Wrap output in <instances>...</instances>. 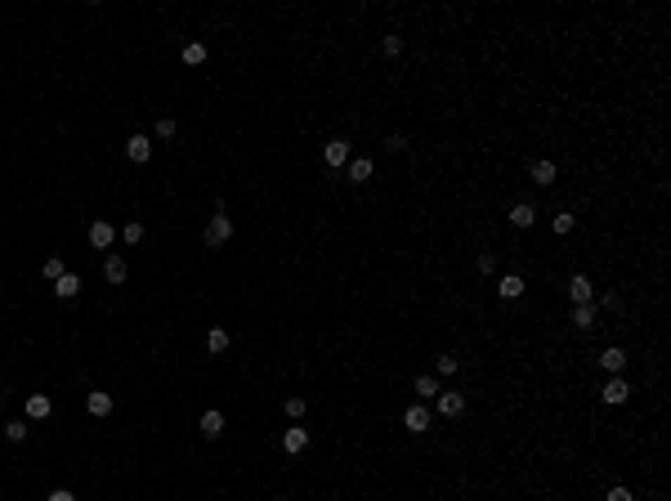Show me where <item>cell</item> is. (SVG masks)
<instances>
[{
  "mask_svg": "<svg viewBox=\"0 0 671 501\" xmlns=\"http://www.w3.org/2000/svg\"><path fill=\"white\" fill-rule=\"evenodd\" d=\"M126 278H130V264L121 260V255H108V260H103V282L126 287Z\"/></svg>",
  "mask_w": 671,
  "mask_h": 501,
  "instance_id": "19",
  "label": "cell"
},
{
  "mask_svg": "<svg viewBox=\"0 0 671 501\" xmlns=\"http://www.w3.org/2000/svg\"><path fill=\"white\" fill-rule=\"evenodd\" d=\"M434 372H438V376H457V372H461V358H457V353H438V358H434Z\"/></svg>",
  "mask_w": 671,
  "mask_h": 501,
  "instance_id": "27",
  "label": "cell"
},
{
  "mask_svg": "<svg viewBox=\"0 0 671 501\" xmlns=\"http://www.w3.org/2000/svg\"><path fill=\"white\" fill-rule=\"evenodd\" d=\"M595 309H622V296H618V291H604V296H600V304H595Z\"/></svg>",
  "mask_w": 671,
  "mask_h": 501,
  "instance_id": "34",
  "label": "cell"
},
{
  "mask_svg": "<svg viewBox=\"0 0 671 501\" xmlns=\"http://www.w3.org/2000/svg\"><path fill=\"white\" fill-rule=\"evenodd\" d=\"M381 50H385L389 58L403 54V36H398V32H385V36H381Z\"/></svg>",
  "mask_w": 671,
  "mask_h": 501,
  "instance_id": "31",
  "label": "cell"
},
{
  "mask_svg": "<svg viewBox=\"0 0 671 501\" xmlns=\"http://www.w3.org/2000/svg\"><path fill=\"white\" fill-rule=\"evenodd\" d=\"M67 273V264H63V255H45V264H41V278L45 282H58V278Z\"/></svg>",
  "mask_w": 671,
  "mask_h": 501,
  "instance_id": "26",
  "label": "cell"
},
{
  "mask_svg": "<svg viewBox=\"0 0 671 501\" xmlns=\"http://www.w3.org/2000/svg\"><path fill=\"white\" fill-rule=\"evenodd\" d=\"M631 363V353L622 349V345H604L600 353H595V367L600 372H608V376H622V367Z\"/></svg>",
  "mask_w": 671,
  "mask_h": 501,
  "instance_id": "5",
  "label": "cell"
},
{
  "mask_svg": "<svg viewBox=\"0 0 671 501\" xmlns=\"http://www.w3.org/2000/svg\"><path fill=\"white\" fill-rule=\"evenodd\" d=\"M412 389H417L421 403H434L438 394H443V381H438V376H430V372H421L417 381H412Z\"/></svg>",
  "mask_w": 671,
  "mask_h": 501,
  "instance_id": "16",
  "label": "cell"
},
{
  "mask_svg": "<svg viewBox=\"0 0 671 501\" xmlns=\"http://www.w3.org/2000/svg\"><path fill=\"white\" fill-rule=\"evenodd\" d=\"M206 54H211V50H206V41H188L184 50H179V58H184V67H202V63H206Z\"/></svg>",
  "mask_w": 671,
  "mask_h": 501,
  "instance_id": "22",
  "label": "cell"
},
{
  "mask_svg": "<svg viewBox=\"0 0 671 501\" xmlns=\"http://www.w3.org/2000/svg\"><path fill=\"white\" fill-rule=\"evenodd\" d=\"M564 291H568V300H573V304H591V300H595V282H591L587 273H568Z\"/></svg>",
  "mask_w": 671,
  "mask_h": 501,
  "instance_id": "9",
  "label": "cell"
},
{
  "mask_svg": "<svg viewBox=\"0 0 671 501\" xmlns=\"http://www.w3.org/2000/svg\"><path fill=\"white\" fill-rule=\"evenodd\" d=\"M604 501H636V493H631V488H622V483H613L604 493Z\"/></svg>",
  "mask_w": 671,
  "mask_h": 501,
  "instance_id": "32",
  "label": "cell"
},
{
  "mask_svg": "<svg viewBox=\"0 0 671 501\" xmlns=\"http://www.w3.org/2000/svg\"><path fill=\"white\" fill-rule=\"evenodd\" d=\"M323 166L332 170V175H336V170H345L349 166V139H327L323 143Z\"/></svg>",
  "mask_w": 671,
  "mask_h": 501,
  "instance_id": "7",
  "label": "cell"
},
{
  "mask_svg": "<svg viewBox=\"0 0 671 501\" xmlns=\"http://www.w3.org/2000/svg\"><path fill=\"white\" fill-rule=\"evenodd\" d=\"M112 242H117V228L108 224V219H94V224H90V247L94 251H108Z\"/></svg>",
  "mask_w": 671,
  "mask_h": 501,
  "instance_id": "18",
  "label": "cell"
},
{
  "mask_svg": "<svg viewBox=\"0 0 671 501\" xmlns=\"http://www.w3.org/2000/svg\"><path fill=\"white\" fill-rule=\"evenodd\" d=\"M474 273H479V278H493V273H497V251H488V247L474 251Z\"/></svg>",
  "mask_w": 671,
  "mask_h": 501,
  "instance_id": "23",
  "label": "cell"
},
{
  "mask_svg": "<svg viewBox=\"0 0 671 501\" xmlns=\"http://www.w3.org/2000/svg\"><path fill=\"white\" fill-rule=\"evenodd\" d=\"M202 434H206V438H219V434H224V412H215V408L202 412Z\"/></svg>",
  "mask_w": 671,
  "mask_h": 501,
  "instance_id": "25",
  "label": "cell"
},
{
  "mask_svg": "<svg viewBox=\"0 0 671 501\" xmlns=\"http://www.w3.org/2000/svg\"><path fill=\"white\" fill-rule=\"evenodd\" d=\"M506 224L515 228V233H528V228H537V206H533V202H510Z\"/></svg>",
  "mask_w": 671,
  "mask_h": 501,
  "instance_id": "6",
  "label": "cell"
},
{
  "mask_svg": "<svg viewBox=\"0 0 671 501\" xmlns=\"http://www.w3.org/2000/svg\"><path fill=\"white\" fill-rule=\"evenodd\" d=\"M228 345H233V340H228L224 327H211V332H206V349H211L215 358H219V353H228Z\"/></svg>",
  "mask_w": 671,
  "mask_h": 501,
  "instance_id": "24",
  "label": "cell"
},
{
  "mask_svg": "<svg viewBox=\"0 0 671 501\" xmlns=\"http://www.w3.org/2000/svg\"><path fill=\"white\" fill-rule=\"evenodd\" d=\"M493 287H497V300H506V304H515V300H523V296H528V278H523V273H515V268H510V273H502Z\"/></svg>",
  "mask_w": 671,
  "mask_h": 501,
  "instance_id": "1",
  "label": "cell"
},
{
  "mask_svg": "<svg viewBox=\"0 0 671 501\" xmlns=\"http://www.w3.org/2000/svg\"><path fill=\"white\" fill-rule=\"evenodd\" d=\"M372 175H376V162H372V157H349L345 179H353V184H367Z\"/></svg>",
  "mask_w": 671,
  "mask_h": 501,
  "instance_id": "17",
  "label": "cell"
},
{
  "mask_svg": "<svg viewBox=\"0 0 671 501\" xmlns=\"http://www.w3.org/2000/svg\"><path fill=\"white\" fill-rule=\"evenodd\" d=\"M595 327H600V309H595V300L591 304H573V332L591 336Z\"/></svg>",
  "mask_w": 671,
  "mask_h": 501,
  "instance_id": "10",
  "label": "cell"
},
{
  "mask_svg": "<svg viewBox=\"0 0 671 501\" xmlns=\"http://www.w3.org/2000/svg\"><path fill=\"white\" fill-rule=\"evenodd\" d=\"M121 242H126V247H139V242H143V224H139V219H130V224L121 228Z\"/></svg>",
  "mask_w": 671,
  "mask_h": 501,
  "instance_id": "30",
  "label": "cell"
},
{
  "mask_svg": "<svg viewBox=\"0 0 671 501\" xmlns=\"http://www.w3.org/2000/svg\"><path fill=\"white\" fill-rule=\"evenodd\" d=\"M528 175H533V184H542V188H551L555 179H559V166L551 162V157H537V162L528 166Z\"/></svg>",
  "mask_w": 671,
  "mask_h": 501,
  "instance_id": "13",
  "label": "cell"
},
{
  "mask_svg": "<svg viewBox=\"0 0 671 501\" xmlns=\"http://www.w3.org/2000/svg\"><path fill=\"white\" fill-rule=\"evenodd\" d=\"M22 417H27V421H50V417H54V398H50V394H27V403H22Z\"/></svg>",
  "mask_w": 671,
  "mask_h": 501,
  "instance_id": "11",
  "label": "cell"
},
{
  "mask_svg": "<svg viewBox=\"0 0 671 501\" xmlns=\"http://www.w3.org/2000/svg\"><path fill=\"white\" fill-rule=\"evenodd\" d=\"M228 242H233V219H228L224 211H215L211 224H206V247L219 251V247H228Z\"/></svg>",
  "mask_w": 671,
  "mask_h": 501,
  "instance_id": "3",
  "label": "cell"
},
{
  "mask_svg": "<svg viewBox=\"0 0 671 501\" xmlns=\"http://www.w3.org/2000/svg\"><path fill=\"white\" fill-rule=\"evenodd\" d=\"M126 157H130L134 166L152 162V139H148V134H130V139H126Z\"/></svg>",
  "mask_w": 671,
  "mask_h": 501,
  "instance_id": "12",
  "label": "cell"
},
{
  "mask_svg": "<svg viewBox=\"0 0 671 501\" xmlns=\"http://www.w3.org/2000/svg\"><path fill=\"white\" fill-rule=\"evenodd\" d=\"M282 412H287V417H291V421H300V417H304V412H309V403H304L300 394H287V398H282Z\"/></svg>",
  "mask_w": 671,
  "mask_h": 501,
  "instance_id": "28",
  "label": "cell"
},
{
  "mask_svg": "<svg viewBox=\"0 0 671 501\" xmlns=\"http://www.w3.org/2000/svg\"><path fill=\"white\" fill-rule=\"evenodd\" d=\"M434 408H438V417H443V421H461V417H466V408H470L466 389H443V394L434 398Z\"/></svg>",
  "mask_w": 671,
  "mask_h": 501,
  "instance_id": "2",
  "label": "cell"
},
{
  "mask_svg": "<svg viewBox=\"0 0 671 501\" xmlns=\"http://www.w3.org/2000/svg\"><path fill=\"white\" fill-rule=\"evenodd\" d=\"M304 448H309V430H304V425H291V430H282V452H287V457H300Z\"/></svg>",
  "mask_w": 671,
  "mask_h": 501,
  "instance_id": "15",
  "label": "cell"
},
{
  "mask_svg": "<svg viewBox=\"0 0 671 501\" xmlns=\"http://www.w3.org/2000/svg\"><path fill=\"white\" fill-rule=\"evenodd\" d=\"M175 134H179V126H175L170 117H162V121H157V139H175Z\"/></svg>",
  "mask_w": 671,
  "mask_h": 501,
  "instance_id": "33",
  "label": "cell"
},
{
  "mask_svg": "<svg viewBox=\"0 0 671 501\" xmlns=\"http://www.w3.org/2000/svg\"><path fill=\"white\" fill-rule=\"evenodd\" d=\"M45 501H77V493H72V488H54V493L45 497Z\"/></svg>",
  "mask_w": 671,
  "mask_h": 501,
  "instance_id": "35",
  "label": "cell"
},
{
  "mask_svg": "<svg viewBox=\"0 0 671 501\" xmlns=\"http://www.w3.org/2000/svg\"><path fill=\"white\" fill-rule=\"evenodd\" d=\"M85 412H90V417H112V394H108V389H90V394H85Z\"/></svg>",
  "mask_w": 671,
  "mask_h": 501,
  "instance_id": "14",
  "label": "cell"
},
{
  "mask_svg": "<svg viewBox=\"0 0 671 501\" xmlns=\"http://www.w3.org/2000/svg\"><path fill=\"white\" fill-rule=\"evenodd\" d=\"M54 296H58V300H77V296H81V273H63V278L54 282Z\"/></svg>",
  "mask_w": 671,
  "mask_h": 501,
  "instance_id": "21",
  "label": "cell"
},
{
  "mask_svg": "<svg viewBox=\"0 0 671 501\" xmlns=\"http://www.w3.org/2000/svg\"><path fill=\"white\" fill-rule=\"evenodd\" d=\"M27 434H32V425H27V421H5V438H9V443H22Z\"/></svg>",
  "mask_w": 671,
  "mask_h": 501,
  "instance_id": "29",
  "label": "cell"
},
{
  "mask_svg": "<svg viewBox=\"0 0 671 501\" xmlns=\"http://www.w3.org/2000/svg\"><path fill=\"white\" fill-rule=\"evenodd\" d=\"M573 228H578V215H573V206H564V211H555V219H551V233H555V238H573Z\"/></svg>",
  "mask_w": 671,
  "mask_h": 501,
  "instance_id": "20",
  "label": "cell"
},
{
  "mask_svg": "<svg viewBox=\"0 0 671 501\" xmlns=\"http://www.w3.org/2000/svg\"><path fill=\"white\" fill-rule=\"evenodd\" d=\"M403 430H408V434H430V430H434L430 403H412V408L403 412Z\"/></svg>",
  "mask_w": 671,
  "mask_h": 501,
  "instance_id": "4",
  "label": "cell"
},
{
  "mask_svg": "<svg viewBox=\"0 0 671 501\" xmlns=\"http://www.w3.org/2000/svg\"><path fill=\"white\" fill-rule=\"evenodd\" d=\"M627 398H631V385L622 381V376H608V381L600 385V403H604V408H622Z\"/></svg>",
  "mask_w": 671,
  "mask_h": 501,
  "instance_id": "8",
  "label": "cell"
}]
</instances>
